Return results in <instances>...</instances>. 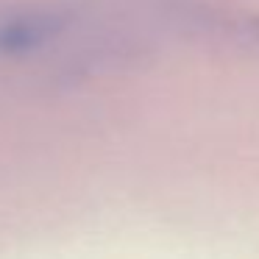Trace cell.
<instances>
[{
    "instance_id": "6da1fadb",
    "label": "cell",
    "mask_w": 259,
    "mask_h": 259,
    "mask_svg": "<svg viewBox=\"0 0 259 259\" xmlns=\"http://www.w3.org/2000/svg\"><path fill=\"white\" fill-rule=\"evenodd\" d=\"M56 20L45 17V14H28V17L12 20L0 28V48L3 51H28L36 48L48 39L51 34H56Z\"/></svg>"
}]
</instances>
